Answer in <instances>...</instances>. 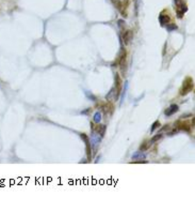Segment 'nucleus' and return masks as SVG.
<instances>
[{
  "label": "nucleus",
  "mask_w": 195,
  "mask_h": 213,
  "mask_svg": "<svg viewBox=\"0 0 195 213\" xmlns=\"http://www.w3.org/2000/svg\"><path fill=\"white\" fill-rule=\"evenodd\" d=\"M150 145H151V144L149 143V140H144L143 143H142V145L140 146V151H145V150H147L148 148L150 147Z\"/></svg>",
  "instance_id": "nucleus-10"
},
{
  "label": "nucleus",
  "mask_w": 195,
  "mask_h": 213,
  "mask_svg": "<svg viewBox=\"0 0 195 213\" xmlns=\"http://www.w3.org/2000/svg\"><path fill=\"white\" fill-rule=\"evenodd\" d=\"M132 39H133L132 30H126V31L123 33V41H124V44H125V45L130 44V42L132 41Z\"/></svg>",
  "instance_id": "nucleus-5"
},
{
  "label": "nucleus",
  "mask_w": 195,
  "mask_h": 213,
  "mask_svg": "<svg viewBox=\"0 0 195 213\" xmlns=\"http://www.w3.org/2000/svg\"><path fill=\"white\" fill-rule=\"evenodd\" d=\"M177 130H180V131H186V132H190L191 131V125H189V123L187 122H182V121L178 120L177 122L175 123Z\"/></svg>",
  "instance_id": "nucleus-6"
},
{
  "label": "nucleus",
  "mask_w": 195,
  "mask_h": 213,
  "mask_svg": "<svg viewBox=\"0 0 195 213\" xmlns=\"http://www.w3.org/2000/svg\"><path fill=\"white\" fill-rule=\"evenodd\" d=\"M80 137L85 141V147H86V155H88L89 161H91V159H92V150H91L90 138H89L88 135H85L84 133H81L80 134Z\"/></svg>",
  "instance_id": "nucleus-3"
},
{
  "label": "nucleus",
  "mask_w": 195,
  "mask_h": 213,
  "mask_svg": "<svg viewBox=\"0 0 195 213\" xmlns=\"http://www.w3.org/2000/svg\"><path fill=\"white\" fill-rule=\"evenodd\" d=\"M100 113H95V117H94V121L95 122H99L100 121Z\"/></svg>",
  "instance_id": "nucleus-16"
},
{
  "label": "nucleus",
  "mask_w": 195,
  "mask_h": 213,
  "mask_svg": "<svg viewBox=\"0 0 195 213\" xmlns=\"http://www.w3.org/2000/svg\"><path fill=\"white\" fill-rule=\"evenodd\" d=\"M117 24H119V27L121 28L122 30H123L124 27H125V22H124L123 19H119V21L117 22Z\"/></svg>",
  "instance_id": "nucleus-15"
},
{
  "label": "nucleus",
  "mask_w": 195,
  "mask_h": 213,
  "mask_svg": "<svg viewBox=\"0 0 195 213\" xmlns=\"http://www.w3.org/2000/svg\"><path fill=\"white\" fill-rule=\"evenodd\" d=\"M193 89H194V80L191 77H187L182 83V87L180 89V95H182V96L187 95L191 91H193Z\"/></svg>",
  "instance_id": "nucleus-1"
},
{
  "label": "nucleus",
  "mask_w": 195,
  "mask_h": 213,
  "mask_svg": "<svg viewBox=\"0 0 195 213\" xmlns=\"http://www.w3.org/2000/svg\"><path fill=\"white\" fill-rule=\"evenodd\" d=\"M92 129L94 130V131H96L97 133H99L101 135V136H103L105 135V131H106V127L102 124H98L96 125V127H95V125L92 123Z\"/></svg>",
  "instance_id": "nucleus-9"
},
{
  "label": "nucleus",
  "mask_w": 195,
  "mask_h": 213,
  "mask_svg": "<svg viewBox=\"0 0 195 213\" xmlns=\"http://www.w3.org/2000/svg\"><path fill=\"white\" fill-rule=\"evenodd\" d=\"M146 163H148V161H146V160H139V161L131 162V164H146Z\"/></svg>",
  "instance_id": "nucleus-14"
},
{
  "label": "nucleus",
  "mask_w": 195,
  "mask_h": 213,
  "mask_svg": "<svg viewBox=\"0 0 195 213\" xmlns=\"http://www.w3.org/2000/svg\"><path fill=\"white\" fill-rule=\"evenodd\" d=\"M166 29H167L168 31H173V30L177 29V26H176L174 23H168L167 25H166Z\"/></svg>",
  "instance_id": "nucleus-12"
},
{
  "label": "nucleus",
  "mask_w": 195,
  "mask_h": 213,
  "mask_svg": "<svg viewBox=\"0 0 195 213\" xmlns=\"http://www.w3.org/2000/svg\"><path fill=\"white\" fill-rule=\"evenodd\" d=\"M160 125H161V124H160L159 121H155V122L153 123V127H151V130H150V131H151V133H154V132H155L156 130L159 129Z\"/></svg>",
  "instance_id": "nucleus-13"
},
{
  "label": "nucleus",
  "mask_w": 195,
  "mask_h": 213,
  "mask_svg": "<svg viewBox=\"0 0 195 213\" xmlns=\"http://www.w3.org/2000/svg\"><path fill=\"white\" fill-rule=\"evenodd\" d=\"M179 110V106L176 104H172L168 108L165 109V111H164V113H165L166 117H171V116H173L175 113H177V111Z\"/></svg>",
  "instance_id": "nucleus-7"
},
{
  "label": "nucleus",
  "mask_w": 195,
  "mask_h": 213,
  "mask_svg": "<svg viewBox=\"0 0 195 213\" xmlns=\"http://www.w3.org/2000/svg\"><path fill=\"white\" fill-rule=\"evenodd\" d=\"M159 22H160V24H161V26H166L168 23H171V17L167 14L161 13L159 15Z\"/></svg>",
  "instance_id": "nucleus-8"
},
{
  "label": "nucleus",
  "mask_w": 195,
  "mask_h": 213,
  "mask_svg": "<svg viewBox=\"0 0 195 213\" xmlns=\"http://www.w3.org/2000/svg\"><path fill=\"white\" fill-rule=\"evenodd\" d=\"M122 88H123V79L121 78L119 74H115V90H116V95L114 96V100L116 101L121 94Z\"/></svg>",
  "instance_id": "nucleus-2"
},
{
  "label": "nucleus",
  "mask_w": 195,
  "mask_h": 213,
  "mask_svg": "<svg viewBox=\"0 0 195 213\" xmlns=\"http://www.w3.org/2000/svg\"><path fill=\"white\" fill-rule=\"evenodd\" d=\"M126 58H127V52H126V50L122 49V52H121V56H119V66H121V70L123 71H126V66H127V62H126Z\"/></svg>",
  "instance_id": "nucleus-4"
},
{
  "label": "nucleus",
  "mask_w": 195,
  "mask_h": 213,
  "mask_svg": "<svg viewBox=\"0 0 195 213\" xmlns=\"http://www.w3.org/2000/svg\"><path fill=\"white\" fill-rule=\"evenodd\" d=\"M161 138H162V134H157V135H155V136H154L153 138L150 139L149 143H150V144H155L156 141H158L159 139H161Z\"/></svg>",
  "instance_id": "nucleus-11"
}]
</instances>
